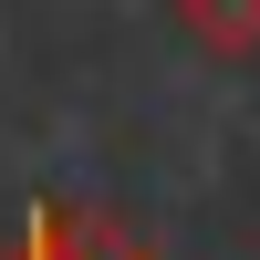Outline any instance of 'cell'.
Wrapping results in <instances>:
<instances>
[{"instance_id":"6da1fadb","label":"cell","mask_w":260,"mask_h":260,"mask_svg":"<svg viewBox=\"0 0 260 260\" xmlns=\"http://www.w3.org/2000/svg\"><path fill=\"white\" fill-rule=\"evenodd\" d=\"M187 21H198V42H219V52H250L260 42V0H187Z\"/></svg>"}]
</instances>
